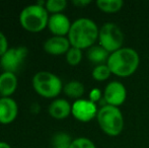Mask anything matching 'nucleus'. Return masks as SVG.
Listing matches in <instances>:
<instances>
[{
    "mask_svg": "<svg viewBox=\"0 0 149 148\" xmlns=\"http://www.w3.org/2000/svg\"><path fill=\"white\" fill-rule=\"evenodd\" d=\"M66 61L70 66H77L82 60V50L71 47L66 54Z\"/></svg>",
    "mask_w": 149,
    "mask_h": 148,
    "instance_id": "obj_21",
    "label": "nucleus"
},
{
    "mask_svg": "<svg viewBox=\"0 0 149 148\" xmlns=\"http://www.w3.org/2000/svg\"><path fill=\"white\" fill-rule=\"evenodd\" d=\"M92 78L97 81H106L107 79L110 78L112 75L110 68L107 64H100V65H95L92 69L91 72Z\"/></svg>",
    "mask_w": 149,
    "mask_h": 148,
    "instance_id": "obj_18",
    "label": "nucleus"
},
{
    "mask_svg": "<svg viewBox=\"0 0 149 148\" xmlns=\"http://www.w3.org/2000/svg\"><path fill=\"white\" fill-rule=\"evenodd\" d=\"M100 28L95 22L88 17H80L72 22L67 38L71 47L80 50L89 49L98 41Z\"/></svg>",
    "mask_w": 149,
    "mask_h": 148,
    "instance_id": "obj_1",
    "label": "nucleus"
},
{
    "mask_svg": "<svg viewBox=\"0 0 149 148\" xmlns=\"http://www.w3.org/2000/svg\"><path fill=\"white\" fill-rule=\"evenodd\" d=\"M18 85L17 76L12 72L3 71L0 73V97H10Z\"/></svg>",
    "mask_w": 149,
    "mask_h": 148,
    "instance_id": "obj_13",
    "label": "nucleus"
},
{
    "mask_svg": "<svg viewBox=\"0 0 149 148\" xmlns=\"http://www.w3.org/2000/svg\"><path fill=\"white\" fill-rule=\"evenodd\" d=\"M0 148H11V146L5 141H0Z\"/></svg>",
    "mask_w": 149,
    "mask_h": 148,
    "instance_id": "obj_26",
    "label": "nucleus"
},
{
    "mask_svg": "<svg viewBox=\"0 0 149 148\" xmlns=\"http://www.w3.org/2000/svg\"><path fill=\"white\" fill-rule=\"evenodd\" d=\"M84 85H83L82 82L78 80H71L63 86V92L68 97L74 99L75 101L80 99L81 97L84 94Z\"/></svg>",
    "mask_w": 149,
    "mask_h": 148,
    "instance_id": "obj_16",
    "label": "nucleus"
},
{
    "mask_svg": "<svg viewBox=\"0 0 149 148\" xmlns=\"http://www.w3.org/2000/svg\"><path fill=\"white\" fill-rule=\"evenodd\" d=\"M97 112L98 109L96 104L92 103L89 99H80L72 104L71 115L79 122L87 123L96 118Z\"/></svg>",
    "mask_w": 149,
    "mask_h": 148,
    "instance_id": "obj_8",
    "label": "nucleus"
},
{
    "mask_svg": "<svg viewBox=\"0 0 149 148\" xmlns=\"http://www.w3.org/2000/svg\"><path fill=\"white\" fill-rule=\"evenodd\" d=\"M96 120L102 131L109 136H118L124 130V116L118 107L102 106L98 109Z\"/></svg>",
    "mask_w": 149,
    "mask_h": 148,
    "instance_id": "obj_4",
    "label": "nucleus"
},
{
    "mask_svg": "<svg viewBox=\"0 0 149 148\" xmlns=\"http://www.w3.org/2000/svg\"><path fill=\"white\" fill-rule=\"evenodd\" d=\"M86 56L90 62L96 64V65H100V64H107L110 53L106 51L102 46L94 45L89 49H87Z\"/></svg>",
    "mask_w": 149,
    "mask_h": 148,
    "instance_id": "obj_15",
    "label": "nucleus"
},
{
    "mask_svg": "<svg viewBox=\"0 0 149 148\" xmlns=\"http://www.w3.org/2000/svg\"><path fill=\"white\" fill-rule=\"evenodd\" d=\"M9 49L8 48V40L5 35L0 31V58L5 54V52Z\"/></svg>",
    "mask_w": 149,
    "mask_h": 148,
    "instance_id": "obj_23",
    "label": "nucleus"
},
{
    "mask_svg": "<svg viewBox=\"0 0 149 148\" xmlns=\"http://www.w3.org/2000/svg\"><path fill=\"white\" fill-rule=\"evenodd\" d=\"M72 3L77 7H85L91 3V1L90 0H73Z\"/></svg>",
    "mask_w": 149,
    "mask_h": 148,
    "instance_id": "obj_25",
    "label": "nucleus"
},
{
    "mask_svg": "<svg viewBox=\"0 0 149 148\" xmlns=\"http://www.w3.org/2000/svg\"><path fill=\"white\" fill-rule=\"evenodd\" d=\"M124 40L125 36L123 31L116 22H104L100 28V46L110 54L123 48Z\"/></svg>",
    "mask_w": 149,
    "mask_h": 148,
    "instance_id": "obj_6",
    "label": "nucleus"
},
{
    "mask_svg": "<svg viewBox=\"0 0 149 148\" xmlns=\"http://www.w3.org/2000/svg\"><path fill=\"white\" fill-rule=\"evenodd\" d=\"M140 56L135 49L123 47L118 51L111 53L107 61L112 74L118 77H129L138 69Z\"/></svg>",
    "mask_w": 149,
    "mask_h": 148,
    "instance_id": "obj_2",
    "label": "nucleus"
},
{
    "mask_svg": "<svg viewBox=\"0 0 149 148\" xmlns=\"http://www.w3.org/2000/svg\"><path fill=\"white\" fill-rule=\"evenodd\" d=\"M71 48L70 42L67 37L53 36L46 40L44 43V50L50 55L59 56L66 54Z\"/></svg>",
    "mask_w": 149,
    "mask_h": 148,
    "instance_id": "obj_12",
    "label": "nucleus"
},
{
    "mask_svg": "<svg viewBox=\"0 0 149 148\" xmlns=\"http://www.w3.org/2000/svg\"><path fill=\"white\" fill-rule=\"evenodd\" d=\"M31 84L35 91L45 99H55L63 91V83L59 76L50 71H39L33 77Z\"/></svg>",
    "mask_w": 149,
    "mask_h": 148,
    "instance_id": "obj_5",
    "label": "nucleus"
},
{
    "mask_svg": "<svg viewBox=\"0 0 149 148\" xmlns=\"http://www.w3.org/2000/svg\"><path fill=\"white\" fill-rule=\"evenodd\" d=\"M67 7L66 0H47L46 1L45 8L48 12H51L52 14L62 13L63 10Z\"/></svg>",
    "mask_w": 149,
    "mask_h": 148,
    "instance_id": "obj_20",
    "label": "nucleus"
},
{
    "mask_svg": "<svg viewBox=\"0 0 149 148\" xmlns=\"http://www.w3.org/2000/svg\"><path fill=\"white\" fill-rule=\"evenodd\" d=\"M127 99V89L122 82L113 80L106 85L104 89V99L107 105L120 107Z\"/></svg>",
    "mask_w": 149,
    "mask_h": 148,
    "instance_id": "obj_9",
    "label": "nucleus"
},
{
    "mask_svg": "<svg viewBox=\"0 0 149 148\" xmlns=\"http://www.w3.org/2000/svg\"><path fill=\"white\" fill-rule=\"evenodd\" d=\"M72 105L65 99H55L49 106V115L54 119L63 120L71 115Z\"/></svg>",
    "mask_w": 149,
    "mask_h": 148,
    "instance_id": "obj_14",
    "label": "nucleus"
},
{
    "mask_svg": "<svg viewBox=\"0 0 149 148\" xmlns=\"http://www.w3.org/2000/svg\"><path fill=\"white\" fill-rule=\"evenodd\" d=\"M69 148H96V146L87 137H77L72 140Z\"/></svg>",
    "mask_w": 149,
    "mask_h": 148,
    "instance_id": "obj_22",
    "label": "nucleus"
},
{
    "mask_svg": "<svg viewBox=\"0 0 149 148\" xmlns=\"http://www.w3.org/2000/svg\"><path fill=\"white\" fill-rule=\"evenodd\" d=\"M73 139L68 133L58 132L52 138V144L53 147H69Z\"/></svg>",
    "mask_w": 149,
    "mask_h": 148,
    "instance_id": "obj_19",
    "label": "nucleus"
},
{
    "mask_svg": "<svg viewBox=\"0 0 149 148\" xmlns=\"http://www.w3.org/2000/svg\"><path fill=\"white\" fill-rule=\"evenodd\" d=\"M72 22L68 18V16L64 13L52 14L48 22V28L53 34V36L66 37L68 36Z\"/></svg>",
    "mask_w": 149,
    "mask_h": 148,
    "instance_id": "obj_10",
    "label": "nucleus"
},
{
    "mask_svg": "<svg viewBox=\"0 0 149 148\" xmlns=\"http://www.w3.org/2000/svg\"><path fill=\"white\" fill-rule=\"evenodd\" d=\"M49 17V12L45 6L35 3L22 8L18 19L20 26L26 31L30 33H40L48 28Z\"/></svg>",
    "mask_w": 149,
    "mask_h": 148,
    "instance_id": "obj_3",
    "label": "nucleus"
},
{
    "mask_svg": "<svg viewBox=\"0 0 149 148\" xmlns=\"http://www.w3.org/2000/svg\"><path fill=\"white\" fill-rule=\"evenodd\" d=\"M53 148H69V147H53Z\"/></svg>",
    "mask_w": 149,
    "mask_h": 148,
    "instance_id": "obj_27",
    "label": "nucleus"
},
{
    "mask_svg": "<svg viewBox=\"0 0 149 148\" xmlns=\"http://www.w3.org/2000/svg\"><path fill=\"white\" fill-rule=\"evenodd\" d=\"M96 6L100 10L107 13H115L123 8V0H96Z\"/></svg>",
    "mask_w": 149,
    "mask_h": 148,
    "instance_id": "obj_17",
    "label": "nucleus"
},
{
    "mask_svg": "<svg viewBox=\"0 0 149 148\" xmlns=\"http://www.w3.org/2000/svg\"><path fill=\"white\" fill-rule=\"evenodd\" d=\"M89 101H91L92 103H94V104H96L98 101H100V99H102V97H104V92H102L100 91V89H98V88H93V89H91L90 90V92H89Z\"/></svg>",
    "mask_w": 149,
    "mask_h": 148,
    "instance_id": "obj_24",
    "label": "nucleus"
},
{
    "mask_svg": "<svg viewBox=\"0 0 149 148\" xmlns=\"http://www.w3.org/2000/svg\"><path fill=\"white\" fill-rule=\"evenodd\" d=\"M17 115V103L12 97H0V124H11L15 121Z\"/></svg>",
    "mask_w": 149,
    "mask_h": 148,
    "instance_id": "obj_11",
    "label": "nucleus"
},
{
    "mask_svg": "<svg viewBox=\"0 0 149 148\" xmlns=\"http://www.w3.org/2000/svg\"><path fill=\"white\" fill-rule=\"evenodd\" d=\"M29 50L24 46L9 48L0 58V67L3 71L15 73L26 60Z\"/></svg>",
    "mask_w": 149,
    "mask_h": 148,
    "instance_id": "obj_7",
    "label": "nucleus"
}]
</instances>
